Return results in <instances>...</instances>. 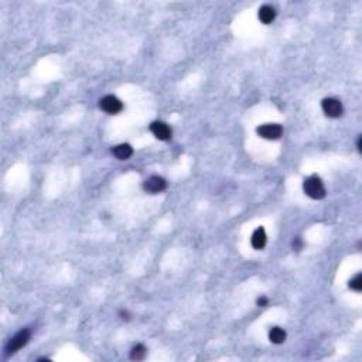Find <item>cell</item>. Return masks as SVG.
<instances>
[{
    "label": "cell",
    "instance_id": "3",
    "mask_svg": "<svg viewBox=\"0 0 362 362\" xmlns=\"http://www.w3.org/2000/svg\"><path fill=\"white\" fill-rule=\"evenodd\" d=\"M99 106L103 112L111 114V115H116L123 109V103L119 99L114 97V95H106L99 100Z\"/></svg>",
    "mask_w": 362,
    "mask_h": 362
},
{
    "label": "cell",
    "instance_id": "2",
    "mask_svg": "<svg viewBox=\"0 0 362 362\" xmlns=\"http://www.w3.org/2000/svg\"><path fill=\"white\" fill-rule=\"evenodd\" d=\"M29 340H30V331L29 329H21V331L17 332L13 338H10V341L6 346V351L9 354H13V352H16L20 348L26 346L29 343Z\"/></svg>",
    "mask_w": 362,
    "mask_h": 362
},
{
    "label": "cell",
    "instance_id": "10",
    "mask_svg": "<svg viewBox=\"0 0 362 362\" xmlns=\"http://www.w3.org/2000/svg\"><path fill=\"white\" fill-rule=\"evenodd\" d=\"M276 17V10L275 7L269 6V4H264L259 9V20L263 23V24H270Z\"/></svg>",
    "mask_w": 362,
    "mask_h": 362
},
{
    "label": "cell",
    "instance_id": "1",
    "mask_svg": "<svg viewBox=\"0 0 362 362\" xmlns=\"http://www.w3.org/2000/svg\"><path fill=\"white\" fill-rule=\"evenodd\" d=\"M304 193L313 199H321L326 197V188L323 181L317 176H312L304 181Z\"/></svg>",
    "mask_w": 362,
    "mask_h": 362
},
{
    "label": "cell",
    "instance_id": "8",
    "mask_svg": "<svg viewBox=\"0 0 362 362\" xmlns=\"http://www.w3.org/2000/svg\"><path fill=\"white\" fill-rule=\"evenodd\" d=\"M112 153H114V156H115L116 159H119V160H128V159L132 157L133 148L131 145L123 143V145H117V146L112 148Z\"/></svg>",
    "mask_w": 362,
    "mask_h": 362
},
{
    "label": "cell",
    "instance_id": "12",
    "mask_svg": "<svg viewBox=\"0 0 362 362\" xmlns=\"http://www.w3.org/2000/svg\"><path fill=\"white\" fill-rule=\"evenodd\" d=\"M146 354H148L146 346L137 344L136 346H133L132 351H131V360L132 361H143L146 358Z\"/></svg>",
    "mask_w": 362,
    "mask_h": 362
},
{
    "label": "cell",
    "instance_id": "11",
    "mask_svg": "<svg viewBox=\"0 0 362 362\" xmlns=\"http://www.w3.org/2000/svg\"><path fill=\"white\" fill-rule=\"evenodd\" d=\"M269 340L273 344H281L286 341V331L281 329L280 327H273L269 332Z\"/></svg>",
    "mask_w": 362,
    "mask_h": 362
},
{
    "label": "cell",
    "instance_id": "4",
    "mask_svg": "<svg viewBox=\"0 0 362 362\" xmlns=\"http://www.w3.org/2000/svg\"><path fill=\"white\" fill-rule=\"evenodd\" d=\"M321 108L329 117H340L343 115V105L338 99L326 98L321 102Z\"/></svg>",
    "mask_w": 362,
    "mask_h": 362
},
{
    "label": "cell",
    "instance_id": "6",
    "mask_svg": "<svg viewBox=\"0 0 362 362\" xmlns=\"http://www.w3.org/2000/svg\"><path fill=\"white\" fill-rule=\"evenodd\" d=\"M150 132L153 133L159 140H168L170 137H171V129H170V126L165 123V122H153L151 125H150Z\"/></svg>",
    "mask_w": 362,
    "mask_h": 362
},
{
    "label": "cell",
    "instance_id": "9",
    "mask_svg": "<svg viewBox=\"0 0 362 362\" xmlns=\"http://www.w3.org/2000/svg\"><path fill=\"white\" fill-rule=\"evenodd\" d=\"M252 247H255V249H263L264 245H266V241H267V236H266V230L261 227V228H258V230L253 232V235H252Z\"/></svg>",
    "mask_w": 362,
    "mask_h": 362
},
{
    "label": "cell",
    "instance_id": "13",
    "mask_svg": "<svg viewBox=\"0 0 362 362\" xmlns=\"http://www.w3.org/2000/svg\"><path fill=\"white\" fill-rule=\"evenodd\" d=\"M349 287L355 292H361L362 290V275L358 273L354 279H351L349 281Z\"/></svg>",
    "mask_w": 362,
    "mask_h": 362
},
{
    "label": "cell",
    "instance_id": "7",
    "mask_svg": "<svg viewBox=\"0 0 362 362\" xmlns=\"http://www.w3.org/2000/svg\"><path fill=\"white\" fill-rule=\"evenodd\" d=\"M167 187V182L163 177H159V176H153L148 180L145 181V190L150 193V194H157V193H162L163 190H165Z\"/></svg>",
    "mask_w": 362,
    "mask_h": 362
},
{
    "label": "cell",
    "instance_id": "5",
    "mask_svg": "<svg viewBox=\"0 0 362 362\" xmlns=\"http://www.w3.org/2000/svg\"><path fill=\"white\" fill-rule=\"evenodd\" d=\"M283 133V128L278 125V123H269V125H263L261 128H258V134L263 139H267V140H276L279 139Z\"/></svg>",
    "mask_w": 362,
    "mask_h": 362
},
{
    "label": "cell",
    "instance_id": "14",
    "mask_svg": "<svg viewBox=\"0 0 362 362\" xmlns=\"http://www.w3.org/2000/svg\"><path fill=\"white\" fill-rule=\"evenodd\" d=\"M267 298L266 297H259L258 298V306H261V307H264V306H267Z\"/></svg>",
    "mask_w": 362,
    "mask_h": 362
}]
</instances>
